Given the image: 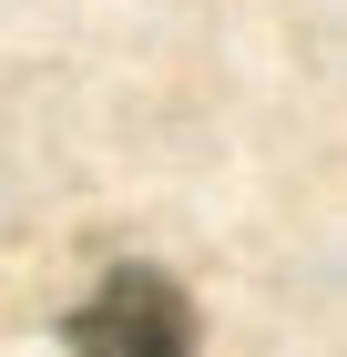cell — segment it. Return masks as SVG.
<instances>
[{
  "label": "cell",
  "mask_w": 347,
  "mask_h": 357,
  "mask_svg": "<svg viewBox=\"0 0 347 357\" xmlns=\"http://www.w3.org/2000/svg\"><path fill=\"white\" fill-rule=\"evenodd\" d=\"M61 347L72 357H205V327H194V296L163 266H112L61 317Z\"/></svg>",
  "instance_id": "1"
}]
</instances>
